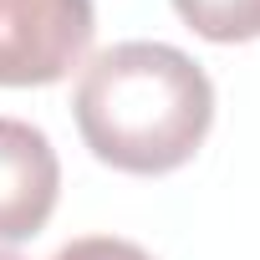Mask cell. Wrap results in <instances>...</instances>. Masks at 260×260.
<instances>
[{"instance_id":"obj_1","label":"cell","mask_w":260,"mask_h":260,"mask_svg":"<svg viewBox=\"0 0 260 260\" xmlns=\"http://www.w3.org/2000/svg\"><path fill=\"white\" fill-rule=\"evenodd\" d=\"M82 143L122 174L184 169L214 122L204 67L169 41H117L97 51L72 97Z\"/></svg>"},{"instance_id":"obj_3","label":"cell","mask_w":260,"mask_h":260,"mask_svg":"<svg viewBox=\"0 0 260 260\" xmlns=\"http://www.w3.org/2000/svg\"><path fill=\"white\" fill-rule=\"evenodd\" d=\"M61 194V164L36 122L0 117V245L41 235Z\"/></svg>"},{"instance_id":"obj_5","label":"cell","mask_w":260,"mask_h":260,"mask_svg":"<svg viewBox=\"0 0 260 260\" xmlns=\"http://www.w3.org/2000/svg\"><path fill=\"white\" fill-rule=\"evenodd\" d=\"M51 260H153V255L133 240H117V235H87V240L61 245Z\"/></svg>"},{"instance_id":"obj_2","label":"cell","mask_w":260,"mask_h":260,"mask_svg":"<svg viewBox=\"0 0 260 260\" xmlns=\"http://www.w3.org/2000/svg\"><path fill=\"white\" fill-rule=\"evenodd\" d=\"M92 0H0V87H51L92 46Z\"/></svg>"},{"instance_id":"obj_6","label":"cell","mask_w":260,"mask_h":260,"mask_svg":"<svg viewBox=\"0 0 260 260\" xmlns=\"http://www.w3.org/2000/svg\"><path fill=\"white\" fill-rule=\"evenodd\" d=\"M0 260H26V255H16V250H0Z\"/></svg>"},{"instance_id":"obj_4","label":"cell","mask_w":260,"mask_h":260,"mask_svg":"<svg viewBox=\"0 0 260 260\" xmlns=\"http://www.w3.org/2000/svg\"><path fill=\"white\" fill-rule=\"evenodd\" d=\"M174 11L184 16L189 31H199L204 41H219V46L260 36V0H174Z\"/></svg>"}]
</instances>
